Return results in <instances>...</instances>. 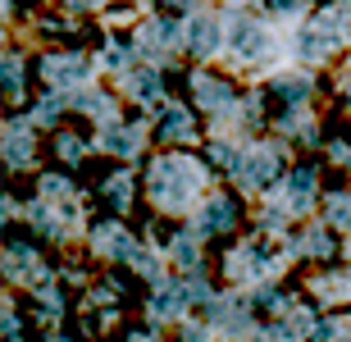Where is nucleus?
<instances>
[{"label":"nucleus","mask_w":351,"mask_h":342,"mask_svg":"<svg viewBox=\"0 0 351 342\" xmlns=\"http://www.w3.org/2000/svg\"><path fill=\"white\" fill-rule=\"evenodd\" d=\"M206 173L196 169L192 160H156V169H151V183H156V201H165L169 210L187 206L192 192L201 187Z\"/></svg>","instance_id":"f257e3e1"},{"label":"nucleus","mask_w":351,"mask_h":342,"mask_svg":"<svg viewBox=\"0 0 351 342\" xmlns=\"http://www.w3.org/2000/svg\"><path fill=\"white\" fill-rule=\"evenodd\" d=\"M274 169H278V160H274V151H265V146L237 160V173H242V183H247V187H261Z\"/></svg>","instance_id":"f03ea898"},{"label":"nucleus","mask_w":351,"mask_h":342,"mask_svg":"<svg viewBox=\"0 0 351 342\" xmlns=\"http://www.w3.org/2000/svg\"><path fill=\"white\" fill-rule=\"evenodd\" d=\"M228 41H233V51H242V55H261L265 51V32L256 23H233Z\"/></svg>","instance_id":"7ed1b4c3"},{"label":"nucleus","mask_w":351,"mask_h":342,"mask_svg":"<svg viewBox=\"0 0 351 342\" xmlns=\"http://www.w3.org/2000/svg\"><path fill=\"white\" fill-rule=\"evenodd\" d=\"M228 224H233V206H228V201H210L206 219H196L201 233H215V228H228Z\"/></svg>","instance_id":"20e7f679"},{"label":"nucleus","mask_w":351,"mask_h":342,"mask_svg":"<svg viewBox=\"0 0 351 342\" xmlns=\"http://www.w3.org/2000/svg\"><path fill=\"white\" fill-rule=\"evenodd\" d=\"M87 69H82V60H51L46 64V78L51 82H78Z\"/></svg>","instance_id":"39448f33"},{"label":"nucleus","mask_w":351,"mask_h":342,"mask_svg":"<svg viewBox=\"0 0 351 342\" xmlns=\"http://www.w3.org/2000/svg\"><path fill=\"white\" fill-rule=\"evenodd\" d=\"M311 192H315V173H311V169L292 173V210H306V201H311Z\"/></svg>","instance_id":"423d86ee"},{"label":"nucleus","mask_w":351,"mask_h":342,"mask_svg":"<svg viewBox=\"0 0 351 342\" xmlns=\"http://www.w3.org/2000/svg\"><path fill=\"white\" fill-rule=\"evenodd\" d=\"M215 41H219V37H215V23H210V19H196V23H192V51L210 55V51H215Z\"/></svg>","instance_id":"0eeeda50"},{"label":"nucleus","mask_w":351,"mask_h":342,"mask_svg":"<svg viewBox=\"0 0 351 342\" xmlns=\"http://www.w3.org/2000/svg\"><path fill=\"white\" fill-rule=\"evenodd\" d=\"M187 132H192V123H187V114H182V110H173L169 119H165V137H187Z\"/></svg>","instance_id":"6e6552de"},{"label":"nucleus","mask_w":351,"mask_h":342,"mask_svg":"<svg viewBox=\"0 0 351 342\" xmlns=\"http://www.w3.org/2000/svg\"><path fill=\"white\" fill-rule=\"evenodd\" d=\"M128 197H132L128 173H114V178H110V201H114V206H128Z\"/></svg>","instance_id":"1a4fd4ad"},{"label":"nucleus","mask_w":351,"mask_h":342,"mask_svg":"<svg viewBox=\"0 0 351 342\" xmlns=\"http://www.w3.org/2000/svg\"><path fill=\"white\" fill-rule=\"evenodd\" d=\"M328 219H333V224H351V197H333L328 201Z\"/></svg>","instance_id":"9d476101"},{"label":"nucleus","mask_w":351,"mask_h":342,"mask_svg":"<svg viewBox=\"0 0 351 342\" xmlns=\"http://www.w3.org/2000/svg\"><path fill=\"white\" fill-rule=\"evenodd\" d=\"M27 156H32V151H27V137H19V132L10 128V164H23Z\"/></svg>","instance_id":"9b49d317"},{"label":"nucleus","mask_w":351,"mask_h":342,"mask_svg":"<svg viewBox=\"0 0 351 342\" xmlns=\"http://www.w3.org/2000/svg\"><path fill=\"white\" fill-rule=\"evenodd\" d=\"M173 256H178L182 265H196V247H192V237H178V242H173Z\"/></svg>","instance_id":"f8f14e48"},{"label":"nucleus","mask_w":351,"mask_h":342,"mask_svg":"<svg viewBox=\"0 0 351 342\" xmlns=\"http://www.w3.org/2000/svg\"><path fill=\"white\" fill-rule=\"evenodd\" d=\"M274 5H278V10H292V5H297V0H274Z\"/></svg>","instance_id":"ddd939ff"},{"label":"nucleus","mask_w":351,"mask_h":342,"mask_svg":"<svg viewBox=\"0 0 351 342\" xmlns=\"http://www.w3.org/2000/svg\"><path fill=\"white\" fill-rule=\"evenodd\" d=\"M169 5H178V0H169Z\"/></svg>","instance_id":"4468645a"}]
</instances>
